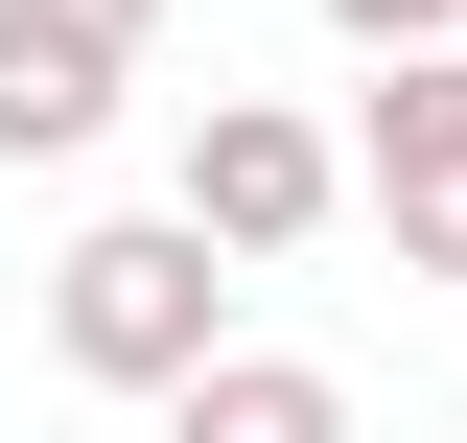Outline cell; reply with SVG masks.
I'll list each match as a JSON object with an SVG mask.
<instances>
[{
    "instance_id": "cell-1",
    "label": "cell",
    "mask_w": 467,
    "mask_h": 443,
    "mask_svg": "<svg viewBox=\"0 0 467 443\" xmlns=\"http://www.w3.org/2000/svg\"><path fill=\"white\" fill-rule=\"evenodd\" d=\"M47 350H70L94 397H140V420H164V397H211L257 327H234V257H211L187 211H94V233L47 257Z\"/></svg>"
},
{
    "instance_id": "cell-5",
    "label": "cell",
    "mask_w": 467,
    "mask_h": 443,
    "mask_svg": "<svg viewBox=\"0 0 467 443\" xmlns=\"http://www.w3.org/2000/svg\"><path fill=\"white\" fill-rule=\"evenodd\" d=\"M164 443H350V374L327 350H234L211 397H164Z\"/></svg>"
},
{
    "instance_id": "cell-6",
    "label": "cell",
    "mask_w": 467,
    "mask_h": 443,
    "mask_svg": "<svg viewBox=\"0 0 467 443\" xmlns=\"http://www.w3.org/2000/svg\"><path fill=\"white\" fill-rule=\"evenodd\" d=\"M327 47H374V70H444V47H467V0H327Z\"/></svg>"
},
{
    "instance_id": "cell-4",
    "label": "cell",
    "mask_w": 467,
    "mask_h": 443,
    "mask_svg": "<svg viewBox=\"0 0 467 443\" xmlns=\"http://www.w3.org/2000/svg\"><path fill=\"white\" fill-rule=\"evenodd\" d=\"M350 211L398 233V280H467V47H444V70H374V117H350Z\"/></svg>"
},
{
    "instance_id": "cell-3",
    "label": "cell",
    "mask_w": 467,
    "mask_h": 443,
    "mask_svg": "<svg viewBox=\"0 0 467 443\" xmlns=\"http://www.w3.org/2000/svg\"><path fill=\"white\" fill-rule=\"evenodd\" d=\"M140 47H164V0H0V164H94Z\"/></svg>"
},
{
    "instance_id": "cell-2",
    "label": "cell",
    "mask_w": 467,
    "mask_h": 443,
    "mask_svg": "<svg viewBox=\"0 0 467 443\" xmlns=\"http://www.w3.org/2000/svg\"><path fill=\"white\" fill-rule=\"evenodd\" d=\"M164 211L257 280V257H304V233L350 211V140H327L304 94H211V117H187V164H164Z\"/></svg>"
}]
</instances>
